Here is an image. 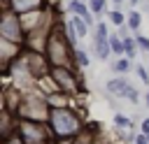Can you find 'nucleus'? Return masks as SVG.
Listing matches in <instances>:
<instances>
[{
    "instance_id": "39448f33",
    "label": "nucleus",
    "mask_w": 149,
    "mask_h": 144,
    "mask_svg": "<svg viewBox=\"0 0 149 144\" xmlns=\"http://www.w3.org/2000/svg\"><path fill=\"white\" fill-rule=\"evenodd\" d=\"M107 91L116 98H123V100H130V102H137L140 100V93L123 79V77H116V79H109L107 81Z\"/></svg>"
},
{
    "instance_id": "5701e85b",
    "label": "nucleus",
    "mask_w": 149,
    "mask_h": 144,
    "mask_svg": "<svg viewBox=\"0 0 149 144\" xmlns=\"http://www.w3.org/2000/svg\"><path fill=\"white\" fill-rule=\"evenodd\" d=\"M84 2H88V0H84Z\"/></svg>"
},
{
    "instance_id": "dca6fc26",
    "label": "nucleus",
    "mask_w": 149,
    "mask_h": 144,
    "mask_svg": "<svg viewBox=\"0 0 149 144\" xmlns=\"http://www.w3.org/2000/svg\"><path fill=\"white\" fill-rule=\"evenodd\" d=\"M135 39H137L140 51H149V37H144V35H135Z\"/></svg>"
},
{
    "instance_id": "7ed1b4c3",
    "label": "nucleus",
    "mask_w": 149,
    "mask_h": 144,
    "mask_svg": "<svg viewBox=\"0 0 149 144\" xmlns=\"http://www.w3.org/2000/svg\"><path fill=\"white\" fill-rule=\"evenodd\" d=\"M16 130L23 137L26 144H44L49 139V135H51V130H47L42 125V121H33V118H21Z\"/></svg>"
},
{
    "instance_id": "f3484780",
    "label": "nucleus",
    "mask_w": 149,
    "mask_h": 144,
    "mask_svg": "<svg viewBox=\"0 0 149 144\" xmlns=\"http://www.w3.org/2000/svg\"><path fill=\"white\" fill-rule=\"evenodd\" d=\"M114 123H116V125H133V123H130V118H126V116H121V114H116V116H114Z\"/></svg>"
},
{
    "instance_id": "f8f14e48",
    "label": "nucleus",
    "mask_w": 149,
    "mask_h": 144,
    "mask_svg": "<svg viewBox=\"0 0 149 144\" xmlns=\"http://www.w3.org/2000/svg\"><path fill=\"white\" fill-rule=\"evenodd\" d=\"M112 70H114V72H121V74H123V72H128V70H130V58H128V56H123V58L114 60Z\"/></svg>"
},
{
    "instance_id": "423d86ee",
    "label": "nucleus",
    "mask_w": 149,
    "mask_h": 144,
    "mask_svg": "<svg viewBox=\"0 0 149 144\" xmlns=\"http://www.w3.org/2000/svg\"><path fill=\"white\" fill-rule=\"evenodd\" d=\"M93 49H95V58L98 60H107L109 53H112V46H109V35H102L95 30V37H93Z\"/></svg>"
},
{
    "instance_id": "4be33fe9",
    "label": "nucleus",
    "mask_w": 149,
    "mask_h": 144,
    "mask_svg": "<svg viewBox=\"0 0 149 144\" xmlns=\"http://www.w3.org/2000/svg\"><path fill=\"white\" fill-rule=\"evenodd\" d=\"M147 105H149V93H147Z\"/></svg>"
},
{
    "instance_id": "412c9836",
    "label": "nucleus",
    "mask_w": 149,
    "mask_h": 144,
    "mask_svg": "<svg viewBox=\"0 0 149 144\" xmlns=\"http://www.w3.org/2000/svg\"><path fill=\"white\" fill-rule=\"evenodd\" d=\"M112 2H116V5H121V2H123V0H112Z\"/></svg>"
},
{
    "instance_id": "2eb2a0df",
    "label": "nucleus",
    "mask_w": 149,
    "mask_h": 144,
    "mask_svg": "<svg viewBox=\"0 0 149 144\" xmlns=\"http://www.w3.org/2000/svg\"><path fill=\"white\" fill-rule=\"evenodd\" d=\"M105 2H107V0H88V9H91L93 14H100V12L105 9Z\"/></svg>"
},
{
    "instance_id": "9b49d317",
    "label": "nucleus",
    "mask_w": 149,
    "mask_h": 144,
    "mask_svg": "<svg viewBox=\"0 0 149 144\" xmlns=\"http://www.w3.org/2000/svg\"><path fill=\"white\" fill-rule=\"evenodd\" d=\"M126 23H128V28H130V30H135V33H137V30H140V23H142V14L133 9V12L128 14V21H126Z\"/></svg>"
},
{
    "instance_id": "aec40b11",
    "label": "nucleus",
    "mask_w": 149,
    "mask_h": 144,
    "mask_svg": "<svg viewBox=\"0 0 149 144\" xmlns=\"http://www.w3.org/2000/svg\"><path fill=\"white\" fill-rule=\"evenodd\" d=\"M137 2H140V0H130V5H137Z\"/></svg>"
},
{
    "instance_id": "6ab92c4d",
    "label": "nucleus",
    "mask_w": 149,
    "mask_h": 144,
    "mask_svg": "<svg viewBox=\"0 0 149 144\" xmlns=\"http://www.w3.org/2000/svg\"><path fill=\"white\" fill-rule=\"evenodd\" d=\"M142 132H144V135H149V118H144V121H142Z\"/></svg>"
},
{
    "instance_id": "20e7f679",
    "label": "nucleus",
    "mask_w": 149,
    "mask_h": 144,
    "mask_svg": "<svg viewBox=\"0 0 149 144\" xmlns=\"http://www.w3.org/2000/svg\"><path fill=\"white\" fill-rule=\"evenodd\" d=\"M51 81H54V88L65 93V95H72V93L79 91L77 77H74V72L68 65H54L51 67Z\"/></svg>"
},
{
    "instance_id": "b1692460",
    "label": "nucleus",
    "mask_w": 149,
    "mask_h": 144,
    "mask_svg": "<svg viewBox=\"0 0 149 144\" xmlns=\"http://www.w3.org/2000/svg\"><path fill=\"white\" fill-rule=\"evenodd\" d=\"M147 137H149V135H147Z\"/></svg>"
},
{
    "instance_id": "9d476101",
    "label": "nucleus",
    "mask_w": 149,
    "mask_h": 144,
    "mask_svg": "<svg viewBox=\"0 0 149 144\" xmlns=\"http://www.w3.org/2000/svg\"><path fill=\"white\" fill-rule=\"evenodd\" d=\"M68 9L72 12V14H77V16H84V14H88L91 9L86 7V2L84 0H70L68 2Z\"/></svg>"
},
{
    "instance_id": "f03ea898",
    "label": "nucleus",
    "mask_w": 149,
    "mask_h": 144,
    "mask_svg": "<svg viewBox=\"0 0 149 144\" xmlns=\"http://www.w3.org/2000/svg\"><path fill=\"white\" fill-rule=\"evenodd\" d=\"M0 35L7 37L9 42H16L21 44L26 39V30H23V23H21V14L14 12V9H5L0 14Z\"/></svg>"
},
{
    "instance_id": "ddd939ff",
    "label": "nucleus",
    "mask_w": 149,
    "mask_h": 144,
    "mask_svg": "<svg viewBox=\"0 0 149 144\" xmlns=\"http://www.w3.org/2000/svg\"><path fill=\"white\" fill-rule=\"evenodd\" d=\"M109 21H112V26H119V28H121V26H123L128 19L123 16V12H119V9H112V12H109Z\"/></svg>"
},
{
    "instance_id": "4468645a",
    "label": "nucleus",
    "mask_w": 149,
    "mask_h": 144,
    "mask_svg": "<svg viewBox=\"0 0 149 144\" xmlns=\"http://www.w3.org/2000/svg\"><path fill=\"white\" fill-rule=\"evenodd\" d=\"M72 53H74L72 58L77 60V65H81V67H86V65H88V56H86V51H84V49H72Z\"/></svg>"
},
{
    "instance_id": "1a4fd4ad",
    "label": "nucleus",
    "mask_w": 149,
    "mask_h": 144,
    "mask_svg": "<svg viewBox=\"0 0 149 144\" xmlns=\"http://www.w3.org/2000/svg\"><path fill=\"white\" fill-rule=\"evenodd\" d=\"M70 21H72V26H74V30H77V35H79V39H84L91 26H88V23H86V21H84L81 16H77V14H74V16L70 19Z\"/></svg>"
},
{
    "instance_id": "a211bd4d",
    "label": "nucleus",
    "mask_w": 149,
    "mask_h": 144,
    "mask_svg": "<svg viewBox=\"0 0 149 144\" xmlns=\"http://www.w3.org/2000/svg\"><path fill=\"white\" fill-rule=\"evenodd\" d=\"M135 144H149V137L142 132V135H137V137H135Z\"/></svg>"
},
{
    "instance_id": "0eeeda50",
    "label": "nucleus",
    "mask_w": 149,
    "mask_h": 144,
    "mask_svg": "<svg viewBox=\"0 0 149 144\" xmlns=\"http://www.w3.org/2000/svg\"><path fill=\"white\" fill-rule=\"evenodd\" d=\"M40 2L42 0H12V9L19 12V14H26V12L40 9Z\"/></svg>"
},
{
    "instance_id": "393cba45",
    "label": "nucleus",
    "mask_w": 149,
    "mask_h": 144,
    "mask_svg": "<svg viewBox=\"0 0 149 144\" xmlns=\"http://www.w3.org/2000/svg\"><path fill=\"white\" fill-rule=\"evenodd\" d=\"M0 84H2V81H0Z\"/></svg>"
},
{
    "instance_id": "f257e3e1",
    "label": "nucleus",
    "mask_w": 149,
    "mask_h": 144,
    "mask_svg": "<svg viewBox=\"0 0 149 144\" xmlns=\"http://www.w3.org/2000/svg\"><path fill=\"white\" fill-rule=\"evenodd\" d=\"M79 118L72 109L68 107H54L51 114H49V130H51V137L56 139H72L79 135Z\"/></svg>"
},
{
    "instance_id": "a878e982",
    "label": "nucleus",
    "mask_w": 149,
    "mask_h": 144,
    "mask_svg": "<svg viewBox=\"0 0 149 144\" xmlns=\"http://www.w3.org/2000/svg\"><path fill=\"white\" fill-rule=\"evenodd\" d=\"M44 144H47V142H44Z\"/></svg>"
},
{
    "instance_id": "6e6552de",
    "label": "nucleus",
    "mask_w": 149,
    "mask_h": 144,
    "mask_svg": "<svg viewBox=\"0 0 149 144\" xmlns=\"http://www.w3.org/2000/svg\"><path fill=\"white\" fill-rule=\"evenodd\" d=\"M109 46H112L114 56H126V44H123L121 35H109Z\"/></svg>"
}]
</instances>
